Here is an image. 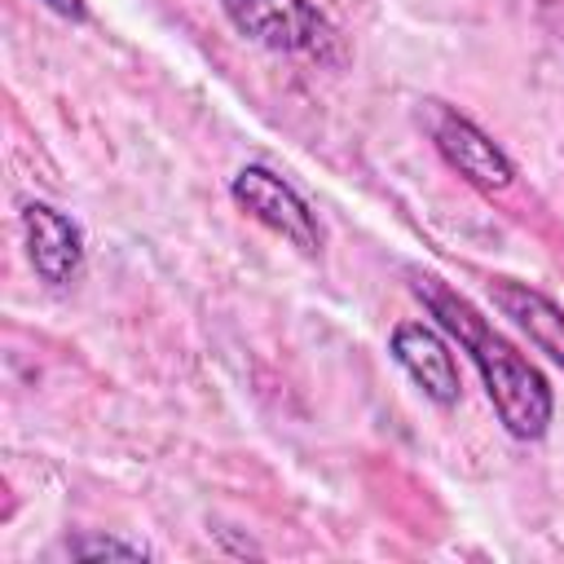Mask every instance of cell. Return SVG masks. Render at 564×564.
Segmentation results:
<instances>
[{
    "instance_id": "cell-1",
    "label": "cell",
    "mask_w": 564,
    "mask_h": 564,
    "mask_svg": "<svg viewBox=\"0 0 564 564\" xmlns=\"http://www.w3.org/2000/svg\"><path fill=\"white\" fill-rule=\"evenodd\" d=\"M410 291L419 295V304L432 313V322L471 357V366L480 370V383L489 392V405L502 423L507 436L516 441H542L551 432L555 419V392L551 379L502 335L494 330V322L467 300L458 295L449 282H441L436 273H414Z\"/></svg>"
},
{
    "instance_id": "cell-2",
    "label": "cell",
    "mask_w": 564,
    "mask_h": 564,
    "mask_svg": "<svg viewBox=\"0 0 564 564\" xmlns=\"http://www.w3.org/2000/svg\"><path fill=\"white\" fill-rule=\"evenodd\" d=\"M220 13L242 40L269 53L330 57L339 44L330 18L313 0H220Z\"/></svg>"
},
{
    "instance_id": "cell-3",
    "label": "cell",
    "mask_w": 564,
    "mask_h": 564,
    "mask_svg": "<svg viewBox=\"0 0 564 564\" xmlns=\"http://www.w3.org/2000/svg\"><path fill=\"white\" fill-rule=\"evenodd\" d=\"M423 128H427L436 154L445 159V167L458 172L480 194H502V189L516 185L511 154L471 115H463V110H454L445 101H423Z\"/></svg>"
},
{
    "instance_id": "cell-4",
    "label": "cell",
    "mask_w": 564,
    "mask_h": 564,
    "mask_svg": "<svg viewBox=\"0 0 564 564\" xmlns=\"http://www.w3.org/2000/svg\"><path fill=\"white\" fill-rule=\"evenodd\" d=\"M229 198L251 216L260 220L269 234H278L282 242H291L295 251L304 256H317L322 251V225H317V212L304 203V194L295 185H286L273 167L264 163H242L234 176H229Z\"/></svg>"
},
{
    "instance_id": "cell-5",
    "label": "cell",
    "mask_w": 564,
    "mask_h": 564,
    "mask_svg": "<svg viewBox=\"0 0 564 564\" xmlns=\"http://www.w3.org/2000/svg\"><path fill=\"white\" fill-rule=\"evenodd\" d=\"M388 352H392V361L405 370V379H410L432 405L449 410V405L463 401V375H458L454 348H449V339H445L441 326L419 322V317H405V322L392 326Z\"/></svg>"
},
{
    "instance_id": "cell-6",
    "label": "cell",
    "mask_w": 564,
    "mask_h": 564,
    "mask_svg": "<svg viewBox=\"0 0 564 564\" xmlns=\"http://www.w3.org/2000/svg\"><path fill=\"white\" fill-rule=\"evenodd\" d=\"M18 229H22V247H26V260H31L40 282L70 286L79 278V269H84V229H79L75 216L35 198V203H22Z\"/></svg>"
},
{
    "instance_id": "cell-7",
    "label": "cell",
    "mask_w": 564,
    "mask_h": 564,
    "mask_svg": "<svg viewBox=\"0 0 564 564\" xmlns=\"http://www.w3.org/2000/svg\"><path fill=\"white\" fill-rule=\"evenodd\" d=\"M489 300L538 352H546L555 366H564V304H555L546 291L516 282V278H489Z\"/></svg>"
},
{
    "instance_id": "cell-8",
    "label": "cell",
    "mask_w": 564,
    "mask_h": 564,
    "mask_svg": "<svg viewBox=\"0 0 564 564\" xmlns=\"http://www.w3.org/2000/svg\"><path fill=\"white\" fill-rule=\"evenodd\" d=\"M66 551L75 560H97V555H110V560H145L150 555L141 542H119V538H79Z\"/></svg>"
},
{
    "instance_id": "cell-9",
    "label": "cell",
    "mask_w": 564,
    "mask_h": 564,
    "mask_svg": "<svg viewBox=\"0 0 564 564\" xmlns=\"http://www.w3.org/2000/svg\"><path fill=\"white\" fill-rule=\"evenodd\" d=\"M44 9H53L57 18H66V22H88V9H84V0H40Z\"/></svg>"
}]
</instances>
